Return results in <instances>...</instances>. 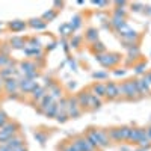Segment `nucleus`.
<instances>
[{
	"label": "nucleus",
	"instance_id": "nucleus-5",
	"mask_svg": "<svg viewBox=\"0 0 151 151\" xmlns=\"http://www.w3.org/2000/svg\"><path fill=\"white\" fill-rule=\"evenodd\" d=\"M71 145L76 148V151H95V147H92L85 136H76Z\"/></svg>",
	"mask_w": 151,
	"mask_h": 151
},
{
	"label": "nucleus",
	"instance_id": "nucleus-13",
	"mask_svg": "<svg viewBox=\"0 0 151 151\" xmlns=\"http://www.w3.org/2000/svg\"><path fill=\"white\" fill-rule=\"evenodd\" d=\"M137 144H139L144 150L151 147V139H150V136L147 133V129H142V133H141V137H139V142H137Z\"/></svg>",
	"mask_w": 151,
	"mask_h": 151
},
{
	"label": "nucleus",
	"instance_id": "nucleus-14",
	"mask_svg": "<svg viewBox=\"0 0 151 151\" xmlns=\"http://www.w3.org/2000/svg\"><path fill=\"white\" fill-rule=\"evenodd\" d=\"M48 95L52 97L53 100H58V98H62V89H60V86L53 83L52 86L48 88Z\"/></svg>",
	"mask_w": 151,
	"mask_h": 151
},
{
	"label": "nucleus",
	"instance_id": "nucleus-28",
	"mask_svg": "<svg viewBox=\"0 0 151 151\" xmlns=\"http://www.w3.org/2000/svg\"><path fill=\"white\" fill-rule=\"evenodd\" d=\"M8 64H11L9 56H8V55H5V53H0V68H5Z\"/></svg>",
	"mask_w": 151,
	"mask_h": 151
},
{
	"label": "nucleus",
	"instance_id": "nucleus-1",
	"mask_svg": "<svg viewBox=\"0 0 151 151\" xmlns=\"http://www.w3.org/2000/svg\"><path fill=\"white\" fill-rule=\"evenodd\" d=\"M119 92H121V97H124L125 100L141 98L139 91H137V86H136V79H129V80L119 83Z\"/></svg>",
	"mask_w": 151,
	"mask_h": 151
},
{
	"label": "nucleus",
	"instance_id": "nucleus-22",
	"mask_svg": "<svg viewBox=\"0 0 151 151\" xmlns=\"http://www.w3.org/2000/svg\"><path fill=\"white\" fill-rule=\"evenodd\" d=\"M124 23H125V18H122V17H119V15H115V14H113V17L110 18V26H112L113 29H116V30L122 26Z\"/></svg>",
	"mask_w": 151,
	"mask_h": 151
},
{
	"label": "nucleus",
	"instance_id": "nucleus-29",
	"mask_svg": "<svg viewBox=\"0 0 151 151\" xmlns=\"http://www.w3.org/2000/svg\"><path fill=\"white\" fill-rule=\"evenodd\" d=\"M92 77L97 79V80H101V79H107V77H109V74H107V73H103V71H100V73H94V74H92Z\"/></svg>",
	"mask_w": 151,
	"mask_h": 151
},
{
	"label": "nucleus",
	"instance_id": "nucleus-4",
	"mask_svg": "<svg viewBox=\"0 0 151 151\" xmlns=\"http://www.w3.org/2000/svg\"><path fill=\"white\" fill-rule=\"evenodd\" d=\"M67 115L68 118H79L82 115V107L76 97L67 98Z\"/></svg>",
	"mask_w": 151,
	"mask_h": 151
},
{
	"label": "nucleus",
	"instance_id": "nucleus-19",
	"mask_svg": "<svg viewBox=\"0 0 151 151\" xmlns=\"http://www.w3.org/2000/svg\"><path fill=\"white\" fill-rule=\"evenodd\" d=\"M9 148H12V150H15V148H18V147H23V139L20 136H12L9 141H6L5 142Z\"/></svg>",
	"mask_w": 151,
	"mask_h": 151
},
{
	"label": "nucleus",
	"instance_id": "nucleus-36",
	"mask_svg": "<svg viewBox=\"0 0 151 151\" xmlns=\"http://www.w3.org/2000/svg\"><path fill=\"white\" fill-rule=\"evenodd\" d=\"M124 73H125L124 70H121V71L118 70V71H115V76H124Z\"/></svg>",
	"mask_w": 151,
	"mask_h": 151
},
{
	"label": "nucleus",
	"instance_id": "nucleus-18",
	"mask_svg": "<svg viewBox=\"0 0 151 151\" xmlns=\"http://www.w3.org/2000/svg\"><path fill=\"white\" fill-rule=\"evenodd\" d=\"M8 26L12 32H21V30L26 29V23L21 21V20H15V21H11Z\"/></svg>",
	"mask_w": 151,
	"mask_h": 151
},
{
	"label": "nucleus",
	"instance_id": "nucleus-27",
	"mask_svg": "<svg viewBox=\"0 0 151 151\" xmlns=\"http://www.w3.org/2000/svg\"><path fill=\"white\" fill-rule=\"evenodd\" d=\"M80 42H82V36L74 35L70 41V45H71V48H77V47H80Z\"/></svg>",
	"mask_w": 151,
	"mask_h": 151
},
{
	"label": "nucleus",
	"instance_id": "nucleus-34",
	"mask_svg": "<svg viewBox=\"0 0 151 151\" xmlns=\"http://www.w3.org/2000/svg\"><path fill=\"white\" fill-rule=\"evenodd\" d=\"M0 151H14V150H12V148H9L5 142L3 144H0Z\"/></svg>",
	"mask_w": 151,
	"mask_h": 151
},
{
	"label": "nucleus",
	"instance_id": "nucleus-8",
	"mask_svg": "<svg viewBox=\"0 0 151 151\" xmlns=\"http://www.w3.org/2000/svg\"><path fill=\"white\" fill-rule=\"evenodd\" d=\"M36 86H38V83L35 80H30V79H26V77H23L18 82V89L21 92H32Z\"/></svg>",
	"mask_w": 151,
	"mask_h": 151
},
{
	"label": "nucleus",
	"instance_id": "nucleus-6",
	"mask_svg": "<svg viewBox=\"0 0 151 151\" xmlns=\"http://www.w3.org/2000/svg\"><path fill=\"white\" fill-rule=\"evenodd\" d=\"M121 97V92H119V83H115V82H107L106 83V98L113 101V100H118Z\"/></svg>",
	"mask_w": 151,
	"mask_h": 151
},
{
	"label": "nucleus",
	"instance_id": "nucleus-16",
	"mask_svg": "<svg viewBox=\"0 0 151 151\" xmlns=\"http://www.w3.org/2000/svg\"><path fill=\"white\" fill-rule=\"evenodd\" d=\"M45 95H47V91H45V88H42V86H36L35 89L32 91V97H33V100H36V101H41Z\"/></svg>",
	"mask_w": 151,
	"mask_h": 151
},
{
	"label": "nucleus",
	"instance_id": "nucleus-11",
	"mask_svg": "<svg viewBox=\"0 0 151 151\" xmlns=\"http://www.w3.org/2000/svg\"><path fill=\"white\" fill-rule=\"evenodd\" d=\"M3 88H5V91H6L8 94H14V92H17V89H18V80L14 79V77L6 79V80L3 82Z\"/></svg>",
	"mask_w": 151,
	"mask_h": 151
},
{
	"label": "nucleus",
	"instance_id": "nucleus-35",
	"mask_svg": "<svg viewBox=\"0 0 151 151\" xmlns=\"http://www.w3.org/2000/svg\"><path fill=\"white\" fill-rule=\"evenodd\" d=\"M95 6H107V2H92Z\"/></svg>",
	"mask_w": 151,
	"mask_h": 151
},
{
	"label": "nucleus",
	"instance_id": "nucleus-3",
	"mask_svg": "<svg viewBox=\"0 0 151 151\" xmlns=\"http://www.w3.org/2000/svg\"><path fill=\"white\" fill-rule=\"evenodd\" d=\"M18 130V124L17 122H6L2 129H0V144H3L6 141H9L12 136H15Z\"/></svg>",
	"mask_w": 151,
	"mask_h": 151
},
{
	"label": "nucleus",
	"instance_id": "nucleus-2",
	"mask_svg": "<svg viewBox=\"0 0 151 151\" xmlns=\"http://www.w3.org/2000/svg\"><path fill=\"white\" fill-rule=\"evenodd\" d=\"M95 59L98 60V64H101L104 68H113L121 62V55L119 53H103V55H97Z\"/></svg>",
	"mask_w": 151,
	"mask_h": 151
},
{
	"label": "nucleus",
	"instance_id": "nucleus-39",
	"mask_svg": "<svg viewBox=\"0 0 151 151\" xmlns=\"http://www.w3.org/2000/svg\"><path fill=\"white\" fill-rule=\"evenodd\" d=\"M147 74H148V76H150V79H151V71H148V73H147Z\"/></svg>",
	"mask_w": 151,
	"mask_h": 151
},
{
	"label": "nucleus",
	"instance_id": "nucleus-37",
	"mask_svg": "<svg viewBox=\"0 0 151 151\" xmlns=\"http://www.w3.org/2000/svg\"><path fill=\"white\" fill-rule=\"evenodd\" d=\"M147 133H148V136H150V139H151V127H148V129H147Z\"/></svg>",
	"mask_w": 151,
	"mask_h": 151
},
{
	"label": "nucleus",
	"instance_id": "nucleus-26",
	"mask_svg": "<svg viewBox=\"0 0 151 151\" xmlns=\"http://www.w3.org/2000/svg\"><path fill=\"white\" fill-rule=\"evenodd\" d=\"M59 32H60L62 36H68V35L73 33V29L70 27V24H68V23H65V24H62V26L59 27Z\"/></svg>",
	"mask_w": 151,
	"mask_h": 151
},
{
	"label": "nucleus",
	"instance_id": "nucleus-38",
	"mask_svg": "<svg viewBox=\"0 0 151 151\" xmlns=\"http://www.w3.org/2000/svg\"><path fill=\"white\" fill-rule=\"evenodd\" d=\"M2 86H3V80H2V79H0V88H2Z\"/></svg>",
	"mask_w": 151,
	"mask_h": 151
},
{
	"label": "nucleus",
	"instance_id": "nucleus-40",
	"mask_svg": "<svg viewBox=\"0 0 151 151\" xmlns=\"http://www.w3.org/2000/svg\"><path fill=\"white\" fill-rule=\"evenodd\" d=\"M2 27H3V24H2V23H0V30H2Z\"/></svg>",
	"mask_w": 151,
	"mask_h": 151
},
{
	"label": "nucleus",
	"instance_id": "nucleus-20",
	"mask_svg": "<svg viewBox=\"0 0 151 151\" xmlns=\"http://www.w3.org/2000/svg\"><path fill=\"white\" fill-rule=\"evenodd\" d=\"M18 70H15V68H11V67H5V68H2V70H0V79H11L12 77V76H14L15 73H17Z\"/></svg>",
	"mask_w": 151,
	"mask_h": 151
},
{
	"label": "nucleus",
	"instance_id": "nucleus-31",
	"mask_svg": "<svg viewBox=\"0 0 151 151\" xmlns=\"http://www.w3.org/2000/svg\"><path fill=\"white\" fill-rule=\"evenodd\" d=\"M6 122H8V115L3 110H0V129H2Z\"/></svg>",
	"mask_w": 151,
	"mask_h": 151
},
{
	"label": "nucleus",
	"instance_id": "nucleus-10",
	"mask_svg": "<svg viewBox=\"0 0 151 151\" xmlns=\"http://www.w3.org/2000/svg\"><path fill=\"white\" fill-rule=\"evenodd\" d=\"M24 77H26L27 74H32L36 71V64L35 62H30V60H26V62H21L20 64V70H18Z\"/></svg>",
	"mask_w": 151,
	"mask_h": 151
},
{
	"label": "nucleus",
	"instance_id": "nucleus-30",
	"mask_svg": "<svg viewBox=\"0 0 151 151\" xmlns=\"http://www.w3.org/2000/svg\"><path fill=\"white\" fill-rule=\"evenodd\" d=\"M141 79H142V82L145 83V86L148 88V89H150V92H151V79H150V76H148V74L145 73V74L142 76V77H141Z\"/></svg>",
	"mask_w": 151,
	"mask_h": 151
},
{
	"label": "nucleus",
	"instance_id": "nucleus-17",
	"mask_svg": "<svg viewBox=\"0 0 151 151\" xmlns=\"http://www.w3.org/2000/svg\"><path fill=\"white\" fill-rule=\"evenodd\" d=\"M29 26L36 29V30H42V29H45L47 23L42 18H32V20H29Z\"/></svg>",
	"mask_w": 151,
	"mask_h": 151
},
{
	"label": "nucleus",
	"instance_id": "nucleus-7",
	"mask_svg": "<svg viewBox=\"0 0 151 151\" xmlns=\"http://www.w3.org/2000/svg\"><path fill=\"white\" fill-rule=\"evenodd\" d=\"M94 133H95L97 142H98V148H106V147H109L110 137H109L107 130H104V129H94Z\"/></svg>",
	"mask_w": 151,
	"mask_h": 151
},
{
	"label": "nucleus",
	"instance_id": "nucleus-15",
	"mask_svg": "<svg viewBox=\"0 0 151 151\" xmlns=\"http://www.w3.org/2000/svg\"><path fill=\"white\" fill-rule=\"evenodd\" d=\"M141 133H142V129H130L127 141L132 144H137L139 142V137H141Z\"/></svg>",
	"mask_w": 151,
	"mask_h": 151
},
{
	"label": "nucleus",
	"instance_id": "nucleus-32",
	"mask_svg": "<svg viewBox=\"0 0 151 151\" xmlns=\"http://www.w3.org/2000/svg\"><path fill=\"white\" fill-rule=\"evenodd\" d=\"M130 8H132V11H134V12H141L145 6H144L142 3H132V5H130Z\"/></svg>",
	"mask_w": 151,
	"mask_h": 151
},
{
	"label": "nucleus",
	"instance_id": "nucleus-25",
	"mask_svg": "<svg viewBox=\"0 0 151 151\" xmlns=\"http://www.w3.org/2000/svg\"><path fill=\"white\" fill-rule=\"evenodd\" d=\"M56 17H58V12H56L55 9H48L47 12H44V14H42L41 18H42L45 23H50V21H53Z\"/></svg>",
	"mask_w": 151,
	"mask_h": 151
},
{
	"label": "nucleus",
	"instance_id": "nucleus-21",
	"mask_svg": "<svg viewBox=\"0 0 151 151\" xmlns=\"http://www.w3.org/2000/svg\"><path fill=\"white\" fill-rule=\"evenodd\" d=\"M9 44H11L12 48H23L24 50V47H26V41H24L23 38H20V36H14L9 41Z\"/></svg>",
	"mask_w": 151,
	"mask_h": 151
},
{
	"label": "nucleus",
	"instance_id": "nucleus-23",
	"mask_svg": "<svg viewBox=\"0 0 151 151\" xmlns=\"http://www.w3.org/2000/svg\"><path fill=\"white\" fill-rule=\"evenodd\" d=\"M91 50L95 53V56H97V55H103V53H106V47H104V44H103V42H100V41L92 42Z\"/></svg>",
	"mask_w": 151,
	"mask_h": 151
},
{
	"label": "nucleus",
	"instance_id": "nucleus-33",
	"mask_svg": "<svg viewBox=\"0 0 151 151\" xmlns=\"http://www.w3.org/2000/svg\"><path fill=\"white\" fill-rule=\"evenodd\" d=\"M145 65H147V62H141V64L136 67V73H137V74H142V73L145 71V70H144V68H145Z\"/></svg>",
	"mask_w": 151,
	"mask_h": 151
},
{
	"label": "nucleus",
	"instance_id": "nucleus-12",
	"mask_svg": "<svg viewBox=\"0 0 151 151\" xmlns=\"http://www.w3.org/2000/svg\"><path fill=\"white\" fill-rule=\"evenodd\" d=\"M85 40L88 41V42H95V41H98V29H95V27H89L86 30V33H85Z\"/></svg>",
	"mask_w": 151,
	"mask_h": 151
},
{
	"label": "nucleus",
	"instance_id": "nucleus-41",
	"mask_svg": "<svg viewBox=\"0 0 151 151\" xmlns=\"http://www.w3.org/2000/svg\"><path fill=\"white\" fill-rule=\"evenodd\" d=\"M137 151H145V150H144V148H142V150H137Z\"/></svg>",
	"mask_w": 151,
	"mask_h": 151
},
{
	"label": "nucleus",
	"instance_id": "nucleus-9",
	"mask_svg": "<svg viewBox=\"0 0 151 151\" xmlns=\"http://www.w3.org/2000/svg\"><path fill=\"white\" fill-rule=\"evenodd\" d=\"M89 91H91L92 95H95L97 98L106 97V83H103V82H97V83H94V85L89 88Z\"/></svg>",
	"mask_w": 151,
	"mask_h": 151
},
{
	"label": "nucleus",
	"instance_id": "nucleus-24",
	"mask_svg": "<svg viewBox=\"0 0 151 151\" xmlns=\"http://www.w3.org/2000/svg\"><path fill=\"white\" fill-rule=\"evenodd\" d=\"M68 24H70V27L73 29V32H76V30L82 26V15H74Z\"/></svg>",
	"mask_w": 151,
	"mask_h": 151
}]
</instances>
